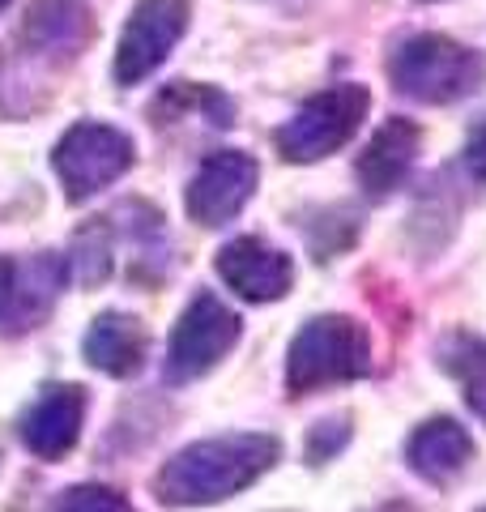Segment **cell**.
Masks as SVG:
<instances>
[{"label":"cell","mask_w":486,"mask_h":512,"mask_svg":"<svg viewBox=\"0 0 486 512\" xmlns=\"http://www.w3.org/2000/svg\"><path fill=\"white\" fill-rule=\"evenodd\" d=\"M282 457V444L265 431H235L180 448L154 478V495L167 508H205L248 491Z\"/></svg>","instance_id":"1"},{"label":"cell","mask_w":486,"mask_h":512,"mask_svg":"<svg viewBox=\"0 0 486 512\" xmlns=\"http://www.w3.org/2000/svg\"><path fill=\"white\" fill-rule=\"evenodd\" d=\"M388 77L418 103H457L486 86V60L448 35H414L388 56Z\"/></svg>","instance_id":"2"},{"label":"cell","mask_w":486,"mask_h":512,"mask_svg":"<svg viewBox=\"0 0 486 512\" xmlns=\"http://www.w3.org/2000/svg\"><path fill=\"white\" fill-rule=\"evenodd\" d=\"M371 342L359 320L350 316H316L295 333L286 355V389L295 397L320 393L329 384H350L367 376Z\"/></svg>","instance_id":"3"},{"label":"cell","mask_w":486,"mask_h":512,"mask_svg":"<svg viewBox=\"0 0 486 512\" xmlns=\"http://www.w3.org/2000/svg\"><path fill=\"white\" fill-rule=\"evenodd\" d=\"M367 107H371L367 86H354V82L312 94V99L295 111V120H286L278 128V137H273L278 141V154L286 163H320V158L350 146V137L359 133Z\"/></svg>","instance_id":"4"},{"label":"cell","mask_w":486,"mask_h":512,"mask_svg":"<svg viewBox=\"0 0 486 512\" xmlns=\"http://www.w3.org/2000/svg\"><path fill=\"white\" fill-rule=\"evenodd\" d=\"M52 167L64 184V197L86 201L94 192L111 188L128 167H133V137L120 133V128H111V124L81 120L56 141Z\"/></svg>","instance_id":"5"},{"label":"cell","mask_w":486,"mask_h":512,"mask_svg":"<svg viewBox=\"0 0 486 512\" xmlns=\"http://www.w3.org/2000/svg\"><path fill=\"white\" fill-rule=\"evenodd\" d=\"M235 342H239V316L218 295H209V291L192 295L167 346V380L171 384L201 380L231 355Z\"/></svg>","instance_id":"6"},{"label":"cell","mask_w":486,"mask_h":512,"mask_svg":"<svg viewBox=\"0 0 486 512\" xmlns=\"http://www.w3.org/2000/svg\"><path fill=\"white\" fill-rule=\"evenodd\" d=\"M188 0H137V9L128 13L124 35L116 47V73L120 86H137L145 82L162 60L171 56V47L184 39L188 30Z\"/></svg>","instance_id":"7"},{"label":"cell","mask_w":486,"mask_h":512,"mask_svg":"<svg viewBox=\"0 0 486 512\" xmlns=\"http://www.w3.org/2000/svg\"><path fill=\"white\" fill-rule=\"evenodd\" d=\"M256 180H261V167H256L252 154L218 150L192 175V184L184 192V210L197 227H222V222H231L252 201Z\"/></svg>","instance_id":"8"},{"label":"cell","mask_w":486,"mask_h":512,"mask_svg":"<svg viewBox=\"0 0 486 512\" xmlns=\"http://www.w3.org/2000/svg\"><path fill=\"white\" fill-rule=\"evenodd\" d=\"M214 269H218V278L248 303L282 299L290 291V282H295L290 256L269 248L265 239H256V235H239V239H231V244H222Z\"/></svg>","instance_id":"9"},{"label":"cell","mask_w":486,"mask_h":512,"mask_svg":"<svg viewBox=\"0 0 486 512\" xmlns=\"http://www.w3.org/2000/svg\"><path fill=\"white\" fill-rule=\"evenodd\" d=\"M86 419V389L81 384H47L18 419V436L35 457L60 461L81 436Z\"/></svg>","instance_id":"10"},{"label":"cell","mask_w":486,"mask_h":512,"mask_svg":"<svg viewBox=\"0 0 486 512\" xmlns=\"http://www.w3.org/2000/svg\"><path fill=\"white\" fill-rule=\"evenodd\" d=\"M418 146H423V128L405 116H393L388 124H380V133L367 141V150L359 154V184L371 197H388L393 188H401V180L410 175Z\"/></svg>","instance_id":"11"},{"label":"cell","mask_w":486,"mask_h":512,"mask_svg":"<svg viewBox=\"0 0 486 512\" xmlns=\"http://www.w3.org/2000/svg\"><path fill=\"white\" fill-rule=\"evenodd\" d=\"M94 39V18L81 0H35L22 22V47L73 60Z\"/></svg>","instance_id":"12"},{"label":"cell","mask_w":486,"mask_h":512,"mask_svg":"<svg viewBox=\"0 0 486 512\" xmlns=\"http://www.w3.org/2000/svg\"><path fill=\"white\" fill-rule=\"evenodd\" d=\"M81 350H86V359L99 367L103 376L128 380V376L141 372L145 359H150V333H145V325L137 316L103 312V316H94V325L86 329Z\"/></svg>","instance_id":"13"},{"label":"cell","mask_w":486,"mask_h":512,"mask_svg":"<svg viewBox=\"0 0 486 512\" xmlns=\"http://www.w3.org/2000/svg\"><path fill=\"white\" fill-rule=\"evenodd\" d=\"M405 461L418 478L444 487L457 474H465V466L474 461V440L457 419H427L423 427L405 444Z\"/></svg>","instance_id":"14"},{"label":"cell","mask_w":486,"mask_h":512,"mask_svg":"<svg viewBox=\"0 0 486 512\" xmlns=\"http://www.w3.org/2000/svg\"><path fill=\"white\" fill-rule=\"evenodd\" d=\"M60 278H64V261L56 252H35L22 269L13 265V299L0 320H9V329H35L43 312L56 303Z\"/></svg>","instance_id":"15"},{"label":"cell","mask_w":486,"mask_h":512,"mask_svg":"<svg viewBox=\"0 0 486 512\" xmlns=\"http://www.w3.org/2000/svg\"><path fill=\"white\" fill-rule=\"evenodd\" d=\"M435 359H440L444 372L461 384L469 410L486 423V338L465 333V329H452L440 342V350H435Z\"/></svg>","instance_id":"16"},{"label":"cell","mask_w":486,"mask_h":512,"mask_svg":"<svg viewBox=\"0 0 486 512\" xmlns=\"http://www.w3.org/2000/svg\"><path fill=\"white\" fill-rule=\"evenodd\" d=\"M73 274L77 282L99 286L116 274V231H111V218H90L86 227L73 235Z\"/></svg>","instance_id":"17"},{"label":"cell","mask_w":486,"mask_h":512,"mask_svg":"<svg viewBox=\"0 0 486 512\" xmlns=\"http://www.w3.org/2000/svg\"><path fill=\"white\" fill-rule=\"evenodd\" d=\"M47 512H133L128 495L116 487H103V483H77V487H64Z\"/></svg>","instance_id":"18"},{"label":"cell","mask_w":486,"mask_h":512,"mask_svg":"<svg viewBox=\"0 0 486 512\" xmlns=\"http://www.w3.org/2000/svg\"><path fill=\"white\" fill-rule=\"evenodd\" d=\"M346 444H350V414L320 419L312 431H307V461H312V466H320V461H333Z\"/></svg>","instance_id":"19"},{"label":"cell","mask_w":486,"mask_h":512,"mask_svg":"<svg viewBox=\"0 0 486 512\" xmlns=\"http://www.w3.org/2000/svg\"><path fill=\"white\" fill-rule=\"evenodd\" d=\"M465 167L474 180L486 184V116L469 128V141H465Z\"/></svg>","instance_id":"20"},{"label":"cell","mask_w":486,"mask_h":512,"mask_svg":"<svg viewBox=\"0 0 486 512\" xmlns=\"http://www.w3.org/2000/svg\"><path fill=\"white\" fill-rule=\"evenodd\" d=\"M9 299H13V261L0 256V316L9 312Z\"/></svg>","instance_id":"21"},{"label":"cell","mask_w":486,"mask_h":512,"mask_svg":"<svg viewBox=\"0 0 486 512\" xmlns=\"http://www.w3.org/2000/svg\"><path fill=\"white\" fill-rule=\"evenodd\" d=\"M376 512H414L410 504H384V508H376Z\"/></svg>","instance_id":"22"},{"label":"cell","mask_w":486,"mask_h":512,"mask_svg":"<svg viewBox=\"0 0 486 512\" xmlns=\"http://www.w3.org/2000/svg\"><path fill=\"white\" fill-rule=\"evenodd\" d=\"M0 9H9V0H0Z\"/></svg>","instance_id":"23"},{"label":"cell","mask_w":486,"mask_h":512,"mask_svg":"<svg viewBox=\"0 0 486 512\" xmlns=\"http://www.w3.org/2000/svg\"><path fill=\"white\" fill-rule=\"evenodd\" d=\"M427 5H435V0H427Z\"/></svg>","instance_id":"24"},{"label":"cell","mask_w":486,"mask_h":512,"mask_svg":"<svg viewBox=\"0 0 486 512\" xmlns=\"http://www.w3.org/2000/svg\"><path fill=\"white\" fill-rule=\"evenodd\" d=\"M478 512H486V508H478Z\"/></svg>","instance_id":"25"}]
</instances>
